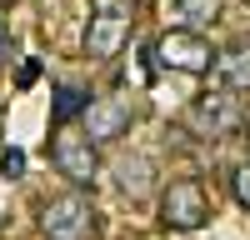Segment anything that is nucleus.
Instances as JSON below:
<instances>
[{"instance_id": "f257e3e1", "label": "nucleus", "mask_w": 250, "mask_h": 240, "mask_svg": "<svg viewBox=\"0 0 250 240\" xmlns=\"http://www.w3.org/2000/svg\"><path fill=\"white\" fill-rule=\"evenodd\" d=\"M245 125H250L245 95L225 90V85L200 90V95L190 100V110H185V130H190L195 140H230V135H240Z\"/></svg>"}, {"instance_id": "f03ea898", "label": "nucleus", "mask_w": 250, "mask_h": 240, "mask_svg": "<svg viewBox=\"0 0 250 240\" xmlns=\"http://www.w3.org/2000/svg\"><path fill=\"white\" fill-rule=\"evenodd\" d=\"M35 225L45 240H100V215L90 205V195H80V190L45 195L35 210Z\"/></svg>"}, {"instance_id": "7ed1b4c3", "label": "nucleus", "mask_w": 250, "mask_h": 240, "mask_svg": "<svg viewBox=\"0 0 250 240\" xmlns=\"http://www.w3.org/2000/svg\"><path fill=\"white\" fill-rule=\"evenodd\" d=\"M45 150H50V165L70 180V185H95V175H100V145L85 135V125L80 120H65V125H55L50 140H45Z\"/></svg>"}, {"instance_id": "20e7f679", "label": "nucleus", "mask_w": 250, "mask_h": 240, "mask_svg": "<svg viewBox=\"0 0 250 240\" xmlns=\"http://www.w3.org/2000/svg\"><path fill=\"white\" fill-rule=\"evenodd\" d=\"M130 35H135V5L130 0H100L90 10V20H85L80 50L90 60H110V55H120L130 45Z\"/></svg>"}, {"instance_id": "39448f33", "label": "nucleus", "mask_w": 250, "mask_h": 240, "mask_svg": "<svg viewBox=\"0 0 250 240\" xmlns=\"http://www.w3.org/2000/svg\"><path fill=\"white\" fill-rule=\"evenodd\" d=\"M210 220V195H205L200 180H170L160 190V225L165 230H200Z\"/></svg>"}, {"instance_id": "423d86ee", "label": "nucleus", "mask_w": 250, "mask_h": 240, "mask_svg": "<svg viewBox=\"0 0 250 240\" xmlns=\"http://www.w3.org/2000/svg\"><path fill=\"white\" fill-rule=\"evenodd\" d=\"M155 60H160V65H170V70H185V75H205V70H210V60H215V50H210V40H205V30L175 25V30H165V35L155 40Z\"/></svg>"}, {"instance_id": "0eeeda50", "label": "nucleus", "mask_w": 250, "mask_h": 240, "mask_svg": "<svg viewBox=\"0 0 250 240\" xmlns=\"http://www.w3.org/2000/svg\"><path fill=\"white\" fill-rule=\"evenodd\" d=\"M130 100L125 95H105V100H90L85 110H80V125H85V135L95 140V145H110V140H120L125 130H130Z\"/></svg>"}, {"instance_id": "6e6552de", "label": "nucleus", "mask_w": 250, "mask_h": 240, "mask_svg": "<svg viewBox=\"0 0 250 240\" xmlns=\"http://www.w3.org/2000/svg\"><path fill=\"white\" fill-rule=\"evenodd\" d=\"M210 75H215V85L235 90V95H250V35H240V40H230V45L215 50Z\"/></svg>"}, {"instance_id": "1a4fd4ad", "label": "nucleus", "mask_w": 250, "mask_h": 240, "mask_svg": "<svg viewBox=\"0 0 250 240\" xmlns=\"http://www.w3.org/2000/svg\"><path fill=\"white\" fill-rule=\"evenodd\" d=\"M165 5H170V20L185 30H210L225 15V0H165Z\"/></svg>"}, {"instance_id": "9d476101", "label": "nucleus", "mask_w": 250, "mask_h": 240, "mask_svg": "<svg viewBox=\"0 0 250 240\" xmlns=\"http://www.w3.org/2000/svg\"><path fill=\"white\" fill-rule=\"evenodd\" d=\"M115 185L130 190V195H140L145 185H150V160H145V155H125V160H115Z\"/></svg>"}, {"instance_id": "9b49d317", "label": "nucleus", "mask_w": 250, "mask_h": 240, "mask_svg": "<svg viewBox=\"0 0 250 240\" xmlns=\"http://www.w3.org/2000/svg\"><path fill=\"white\" fill-rule=\"evenodd\" d=\"M85 105H90V95H85V90H70V85H60V95H55V125L75 120V110H85Z\"/></svg>"}, {"instance_id": "f8f14e48", "label": "nucleus", "mask_w": 250, "mask_h": 240, "mask_svg": "<svg viewBox=\"0 0 250 240\" xmlns=\"http://www.w3.org/2000/svg\"><path fill=\"white\" fill-rule=\"evenodd\" d=\"M230 195H235V205H240V210L250 215V160L230 170Z\"/></svg>"}, {"instance_id": "ddd939ff", "label": "nucleus", "mask_w": 250, "mask_h": 240, "mask_svg": "<svg viewBox=\"0 0 250 240\" xmlns=\"http://www.w3.org/2000/svg\"><path fill=\"white\" fill-rule=\"evenodd\" d=\"M0 175H5V180H20V175H25V155H20V150H5V155H0Z\"/></svg>"}]
</instances>
